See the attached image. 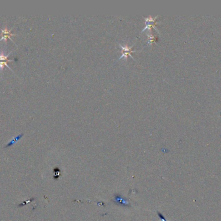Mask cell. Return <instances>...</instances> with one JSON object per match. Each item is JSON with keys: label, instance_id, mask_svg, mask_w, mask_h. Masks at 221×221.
<instances>
[{"label": "cell", "instance_id": "7", "mask_svg": "<svg viewBox=\"0 0 221 221\" xmlns=\"http://www.w3.org/2000/svg\"><path fill=\"white\" fill-rule=\"evenodd\" d=\"M147 35L148 36V37L150 38L149 40H148V42H147V44L152 45L153 42H155V40H156V38H155V36H153V34H147Z\"/></svg>", "mask_w": 221, "mask_h": 221}, {"label": "cell", "instance_id": "2", "mask_svg": "<svg viewBox=\"0 0 221 221\" xmlns=\"http://www.w3.org/2000/svg\"><path fill=\"white\" fill-rule=\"evenodd\" d=\"M112 201L115 204H118V206H124V207L130 206V202H129V200L125 198H124L123 196L119 194H115L114 195V198L112 200Z\"/></svg>", "mask_w": 221, "mask_h": 221}, {"label": "cell", "instance_id": "5", "mask_svg": "<svg viewBox=\"0 0 221 221\" xmlns=\"http://www.w3.org/2000/svg\"><path fill=\"white\" fill-rule=\"evenodd\" d=\"M11 53H10L9 54H8L7 56H5V54L3 53L0 54V62H12L14 60L12 59V60H9L8 59V56L10 55Z\"/></svg>", "mask_w": 221, "mask_h": 221}, {"label": "cell", "instance_id": "3", "mask_svg": "<svg viewBox=\"0 0 221 221\" xmlns=\"http://www.w3.org/2000/svg\"><path fill=\"white\" fill-rule=\"evenodd\" d=\"M119 46H120V48L122 50V53H123L120 56V57L119 58L118 60H120V59H127L128 56H130L132 59H133L131 53L136 52V51H133L132 50V48L133 47L131 48V47H130V46H128V45H127V44L125 45L119 44Z\"/></svg>", "mask_w": 221, "mask_h": 221}, {"label": "cell", "instance_id": "1", "mask_svg": "<svg viewBox=\"0 0 221 221\" xmlns=\"http://www.w3.org/2000/svg\"><path fill=\"white\" fill-rule=\"evenodd\" d=\"M158 17H159V16H155V17H152V16L144 17L145 25V27L142 30V33L145 31L146 29L151 30V29L153 27V28H154L159 33H160V31L158 29L157 27H156V20L157 19Z\"/></svg>", "mask_w": 221, "mask_h": 221}, {"label": "cell", "instance_id": "8", "mask_svg": "<svg viewBox=\"0 0 221 221\" xmlns=\"http://www.w3.org/2000/svg\"><path fill=\"white\" fill-rule=\"evenodd\" d=\"M157 214H158V215H159V218H160L161 221H167L166 219H165V218L164 217V216L161 213H160L159 211H157Z\"/></svg>", "mask_w": 221, "mask_h": 221}, {"label": "cell", "instance_id": "6", "mask_svg": "<svg viewBox=\"0 0 221 221\" xmlns=\"http://www.w3.org/2000/svg\"><path fill=\"white\" fill-rule=\"evenodd\" d=\"M23 134H20L18 136H17L16 137L14 138V139H13L11 142H9V143L7 144V145L6 146V147H8V146H12V145L13 144H14V143H16L17 140H19L20 139H21V138L23 137Z\"/></svg>", "mask_w": 221, "mask_h": 221}, {"label": "cell", "instance_id": "4", "mask_svg": "<svg viewBox=\"0 0 221 221\" xmlns=\"http://www.w3.org/2000/svg\"><path fill=\"white\" fill-rule=\"evenodd\" d=\"M12 29V28L11 30H8L7 27H5V28L4 30H2V32L1 36H2V37L1 39H0V41L4 39L5 41L6 42V41H7V39L8 38V39H11L12 42H13V40L11 39V36H15V35H16V34L12 33H11Z\"/></svg>", "mask_w": 221, "mask_h": 221}]
</instances>
